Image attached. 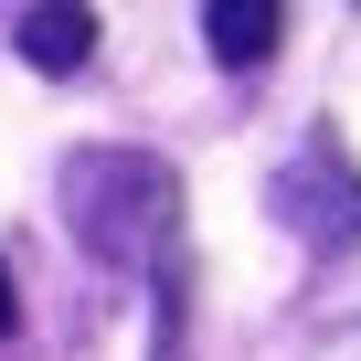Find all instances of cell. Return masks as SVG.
Masks as SVG:
<instances>
[{"label": "cell", "instance_id": "3", "mask_svg": "<svg viewBox=\"0 0 361 361\" xmlns=\"http://www.w3.org/2000/svg\"><path fill=\"white\" fill-rule=\"evenodd\" d=\"M11 54L32 75H85L96 64V11H85V0H32V11L11 22Z\"/></svg>", "mask_w": 361, "mask_h": 361}, {"label": "cell", "instance_id": "5", "mask_svg": "<svg viewBox=\"0 0 361 361\" xmlns=\"http://www.w3.org/2000/svg\"><path fill=\"white\" fill-rule=\"evenodd\" d=\"M22 329V287H11V266H0V340Z\"/></svg>", "mask_w": 361, "mask_h": 361}, {"label": "cell", "instance_id": "4", "mask_svg": "<svg viewBox=\"0 0 361 361\" xmlns=\"http://www.w3.org/2000/svg\"><path fill=\"white\" fill-rule=\"evenodd\" d=\"M276 32H287V0H202V43H213V64H234V75H255V64L276 54Z\"/></svg>", "mask_w": 361, "mask_h": 361}, {"label": "cell", "instance_id": "2", "mask_svg": "<svg viewBox=\"0 0 361 361\" xmlns=\"http://www.w3.org/2000/svg\"><path fill=\"white\" fill-rule=\"evenodd\" d=\"M266 213H276L308 255H350V245H361V170H350V149H340L329 128H319L298 159H276Z\"/></svg>", "mask_w": 361, "mask_h": 361}, {"label": "cell", "instance_id": "1", "mask_svg": "<svg viewBox=\"0 0 361 361\" xmlns=\"http://www.w3.org/2000/svg\"><path fill=\"white\" fill-rule=\"evenodd\" d=\"M54 213H64V234L96 266L159 276L170 266V234H180V170L149 159V149H75L54 170Z\"/></svg>", "mask_w": 361, "mask_h": 361}]
</instances>
